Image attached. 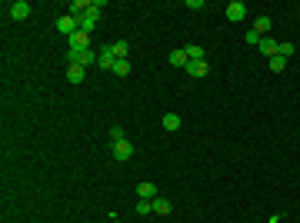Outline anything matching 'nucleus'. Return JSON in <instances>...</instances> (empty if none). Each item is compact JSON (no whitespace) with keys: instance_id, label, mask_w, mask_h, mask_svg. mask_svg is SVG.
Masks as SVG:
<instances>
[{"instance_id":"1","label":"nucleus","mask_w":300,"mask_h":223,"mask_svg":"<svg viewBox=\"0 0 300 223\" xmlns=\"http://www.w3.org/2000/svg\"><path fill=\"white\" fill-rule=\"evenodd\" d=\"M97 57H100V54H94V50H67V60H70V64H77V67L97 64Z\"/></svg>"},{"instance_id":"2","label":"nucleus","mask_w":300,"mask_h":223,"mask_svg":"<svg viewBox=\"0 0 300 223\" xmlns=\"http://www.w3.org/2000/svg\"><path fill=\"white\" fill-rule=\"evenodd\" d=\"M57 30H60L63 37H73V33L80 30V27H77V17H70V14H63V17H57Z\"/></svg>"},{"instance_id":"3","label":"nucleus","mask_w":300,"mask_h":223,"mask_svg":"<svg viewBox=\"0 0 300 223\" xmlns=\"http://www.w3.org/2000/svg\"><path fill=\"white\" fill-rule=\"evenodd\" d=\"M130 157H134V144H130V140H117V144H114V160L127 163Z\"/></svg>"},{"instance_id":"4","label":"nucleus","mask_w":300,"mask_h":223,"mask_svg":"<svg viewBox=\"0 0 300 223\" xmlns=\"http://www.w3.org/2000/svg\"><path fill=\"white\" fill-rule=\"evenodd\" d=\"M183 70H187L194 80H204L207 73H210V64H207V60H190V64L183 67Z\"/></svg>"},{"instance_id":"5","label":"nucleus","mask_w":300,"mask_h":223,"mask_svg":"<svg viewBox=\"0 0 300 223\" xmlns=\"http://www.w3.org/2000/svg\"><path fill=\"white\" fill-rule=\"evenodd\" d=\"M247 17V7H244V0H230L227 4V20H234V24H240Z\"/></svg>"},{"instance_id":"6","label":"nucleus","mask_w":300,"mask_h":223,"mask_svg":"<svg viewBox=\"0 0 300 223\" xmlns=\"http://www.w3.org/2000/svg\"><path fill=\"white\" fill-rule=\"evenodd\" d=\"M7 10H10V17H14V20H27V17H30V4H27V0H14Z\"/></svg>"},{"instance_id":"7","label":"nucleus","mask_w":300,"mask_h":223,"mask_svg":"<svg viewBox=\"0 0 300 223\" xmlns=\"http://www.w3.org/2000/svg\"><path fill=\"white\" fill-rule=\"evenodd\" d=\"M257 50H260V54L270 60V57H277V54H280V43H277L274 37H264V40H260V47H257Z\"/></svg>"},{"instance_id":"8","label":"nucleus","mask_w":300,"mask_h":223,"mask_svg":"<svg viewBox=\"0 0 300 223\" xmlns=\"http://www.w3.org/2000/svg\"><path fill=\"white\" fill-rule=\"evenodd\" d=\"M77 27H80L84 33H90V30L97 27V10H94V4H90V14H84V17L77 20Z\"/></svg>"},{"instance_id":"9","label":"nucleus","mask_w":300,"mask_h":223,"mask_svg":"<svg viewBox=\"0 0 300 223\" xmlns=\"http://www.w3.org/2000/svg\"><path fill=\"white\" fill-rule=\"evenodd\" d=\"M70 50H90V33L77 30V33L70 37Z\"/></svg>"},{"instance_id":"10","label":"nucleus","mask_w":300,"mask_h":223,"mask_svg":"<svg viewBox=\"0 0 300 223\" xmlns=\"http://www.w3.org/2000/svg\"><path fill=\"white\" fill-rule=\"evenodd\" d=\"M137 197H140V200H154V197H157V184H150V180L137 184Z\"/></svg>"},{"instance_id":"11","label":"nucleus","mask_w":300,"mask_h":223,"mask_svg":"<svg viewBox=\"0 0 300 223\" xmlns=\"http://www.w3.org/2000/svg\"><path fill=\"white\" fill-rule=\"evenodd\" d=\"M114 64H117V57H114V50H100V57H97V67H103V70H114Z\"/></svg>"},{"instance_id":"12","label":"nucleus","mask_w":300,"mask_h":223,"mask_svg":"<svg viewBox=\"0 0 300 223\" xmlns=\"http://www.w3.org/2000/svg\"><path fill=\"white\" fill-rule=\"evenodd\" d=\"M84 77H87V67H77V64L67 67V80L70 83H84Z\"/></svg>"},{"instance_id":"13","label":"nucleus","mask_w":300,"mask_h":223,"mask_svg":"<svg viewBox=\"0 0 300 223\" xmlns=\"http://www.w3.org/2000/svg\"><path fill=\"white\" fill-rule=\"evenodd\" d=\"M170 210H174V203L167 197H154V213H160V216H170Z\"/></svg>"},{"instance_id":"14","label":"nucleus","mask_w":300,"mask_h":223,"mask_svg":"<svg viewBox=\"0 0 300 223\" xmlns=\"http://www.w3.org/2000/svg\"><path fill=\"white\" fill-rule=\"evenodd\" d=\"M270 27H274V20H270V17H257V20H253V30L260 33V37H267Z\"/></svg>"},{"instance_id":"15","label":"nucleus","mask_w":300,"mask_h":223,"mask_svg":"<svg viewBox=\"0 0 300 223\" xmlns=\"http://www.w3.org/2000/svg\"><path fill=\"white\" fill-rule=\"evenodd\" d=\"M160 123H164V130H167V133H174V130H180V117H177V113H167V117L160 120Z\"/></svg>"},{"instance_id":"16","label":"nucleus","mask_w":300,"mask_h":223,"mask_svg":"<svg viewBox=\"0 0 300 223\" xmlns=\"http://www.w3.org/2000/svg\"><path fill=\"white\" fill-rule=\"evenodd\" d=\"M110 50H114V57H117V60H127V50H130V43H127V40H117V43H110Z\"/></svg>"},{"instance_id":"17","label":"nucleus","mask_w":300,"mask_h":223,"mask_svg":"<svg viewBox=\"0 0 300 223\" xmlns=\"http://www.w3.org/2000/svg\"><path fill=\"white\" fill-rule=\"evenodd\" d=\"M287 64H290V60H287V57H280V54L270 57V70H274V73H284V70H287Z\"/></svg>"},{"instance_id":"18","label":"nucleus","mask_w":300,"mask_h":223,"mask_svg":"<svg viewBox=\"0 0 300 223\" xmlns=\"http://www.w3.org/2000/svg\"><path fill=\"white\" fill-rule=\"evenodd\" d=\"M183 54H187V60H207V57H204V47H197V43L183 47Z\"/></svg>"},{"instance_id":"19","label":"nucleus","mask_w":300,"mask_h":223,"mask_svg":"<svg viewBox=\"0 0 300 223\" xmlns=\"http://www.w3.org/2000/svg\"><path fill=\"white\" fill-rule=\"evenodd\" d=\"M170 64H174V67H187V64H190V60H187V54H183V47L170 54Z\"/></svg>"},{"instance_id":"20","label":"nucleus","mask_w":300,"mask_h":223,"mask_svg":"<svg viewBox=\"0 0 300 223\" xmlns=\"http://www.w3.org/2000/svg\"><path fill=\"white\" fill-rule=\"evenodd\" d=\"M137 213H140V216L154 213V200H137Z\"/></svg>"},{"instance_id":"21","label":"nucleus","mask_w":300,"mask_h":223,"mask_svg":"<svg viewBox=\"0 0 300 223\" xmlns=\"http://www.w3.org/2000/svg\"><path fill=\"white\" fill-rule=\"evenodd\" d=\"M114 73H117V77H127V73H130V60H117V64H114Z\"/></svg>"},{"instance_id":"22","label":"nucleus","mask_w":300,"mask_h":223,"mask_svg":"<svg viewBox=\"0 0 300 223\" xmlns=\"http://www.w3.org/2000/svg\"><path fill=\"white\" fill-rule=\"evenodd\" d=\"M260 33H257V30H250V33H247V43H250V47H260Z\"/></svg>"},{"instance_id":"23","label":"nucleus","mask_w":300,"mask_h":223,"mask_svg":"<svg viewBox=\"0 0 300 223\" xmlns=\"http://www.w3.org/2000/svg\"><path fill=\"white\" fill-rule=\"evenodd\" d=\"M293 50H297V47H293V43H280V57H287V60H290V57H293Z\"/></svg>"},{"instance_id":"24","label":"nucleus","mask_w":300,"mask_h":223,"mask_svg":"<svg viewBox=\"0 0 300 223\" xmlns=\"http://www.w3.org/2000/svg\"><path fill=\"white\" fill-rule=\"evenodd\" d=\"M110 140H114V144H117V140H127V137H124V130H120V127H114V130H110Z\"/></svg>"},{"instance_id":"25","label":"nucleus","mask_w":300,"mask_h":223,"mask_svg":"<svg viewBox=\"0 0 300 223\" xmlns=\"http://www.w3.org/2000/svg\"><path fill=\"white\" fill-rule=\"evenodd\" d=\"M187 7H190V10H204L207 4H204V0H187Z\"/></svg>"},{"instance_id":"26","label":"nucleus","mask_w":300,"mask_h":223,"mask_svg":"<svg viewBox=\"0 0 300 223\" xmlns=\"http://www.w3.org/2000/svg\"><path fill=\"white\" fill-rule=\"evenodd\" d=\"M114 223H120V220H114Z\"/></svg>"}]
</instances>
